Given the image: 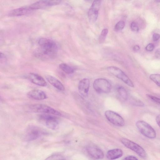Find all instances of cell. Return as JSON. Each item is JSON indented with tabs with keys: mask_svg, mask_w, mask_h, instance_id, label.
Wrapping results in <instances>:
<instances>
[{
	"mask_svg": "<svg viewBox=\"0 0 160 160\" xmlns=\"http://www.w3.org/2000/svg\"><path fill=\"white\" fill-rule=\"evenodd\" d=\"M27 97L30 99L38 100H44L47 98L45 93L40 89H34L29 92L27 94Z\"/></svg>",
	"mask_w": 160,
	"mask_h": 160,
	"instance_id": "obj_14",
	"label": "cell"
},
{
	"mask_svg": "<svg viewBox=\"0 0 160 160\" xmlns=\"http://www.w3.org/2000/svg\"><path fill=\"white\" fill-rule=\"evenodd\" d=\"M93 88L95 91L98 93H107L110 92L111 85L107 80L102 78L95 79L93 84Z\"/></svg>",
	"mask_w": 160,
	"mask_h": 160,
	"instance_id": "obj_6",
	"label": "cell"
},
{
	"mask_svg": "<svg viewBox=\"0 0 160 160\" xmlns=\"http://www.w3.org/2000/svg\"><path fill=\"white\" fill-rule=\"evenodd\" d=\"M123 160H138V159L134 156H129L125 157Z\"/></svg>",
	"mask_w": 160,
	"mask_h": 160,
	"instance_id": "obj_30",
	"label": "cell"
},
{
	"mask_svg": "<svg viewBox=\"0 0 160 160\" xmlns=\"http://www.w3.org/2000/svg\"><path fill=\"white\" fill-rule=\"evenodd\" d=\"M59 67L62 71L67 74H72L74 72V69L72 67L65 63L60 64Z\"/></svg>",
	"mask_w": 160,
	"mask_h": 160,
	"instance_id": "obj_20",
	"label": "cell"
},
{
	"mask_svg": "<svg viewBox=\"0 0 160 160\" xmlns=\"http://www.w3.org/2000/svg\"><path fill=\"white\" fill-rule=\"evenodd\" d=\"M90 85L89 80L88 78H83L78 83V90L81 95L83 97L87 96Z\"/></svg>",
	"mask_w": 160,
	"mask_h": 160,
	"instance_id": "obj_15",
	"label": "cell"
},
{
	"mask_svg": "<svg viewBox=\"0 0 160 160\" xmlns=\"http://www.w3.org/2000/svg\"><path fill=\"white\" fill-rule=\"evenodd\" d=\"M46 78L48 82L58 90L63 91L65 88L61 82L55 77L51 75H48Z\"/></svg>",
	"mask_w": 160,
	"mask_h": 160,
	"instance_id": "obj_17",
	"label": "cell"
},
{
	"mask_svg": "<svg viewBox=\"0 0 160 160\" xmlns=\"http://www.w3.org/2000/svg\"><path fill=\"white\" fill-rule=\"evenodd\" d=\"M30 110L33 112L61 116V113L53 108L47 105L37 104L31 105L29 107Z\"/></svg>",
	"mask_w": 160,
	"mask_h": 160,
	"instance_id": "obj_5",
	"label": "cell"
},
{
	"mask_svg": "<svg viewBox=\"0 0 160 160\" xmlns=\"http://www.w3.org/2000/svg\"><path fill=\"white\" fill-rule=\"evenodd\" d=\"M55 115L42 114L38 116V121L47 127L52 129H56L58 127L59 121L58 117Z\"/></svg>",
	"mask_w": 160,
	"mask_h": 160,
	"instance_id": "obj_2",
	"label": "cell"
},
{
	"mask_svg": "<svg viewBox=\"0 0 160 160\" xmlns=\"http://www.w3.org/2000/svg\"><path fill=\"white\" fill-rule=\"evenodd\" d=\"M86 149L88 155L93 159L98 160L103 158V152L101 149L96 146L88 145L87 146Z\"/></svg>",
	"mask_w": 160,
	"mask_h": 160,
	"instance_id": "obj_11",
	"label": "cell"
},
{
	"mask_svg": "<svg viewBox=\"0 0 160 160\" xmlns=\"http://www.w3.org/2000/svg\"><path fill=\"white\" fill-rule=\"evenodd\" d=\"M62 160H66L62 158Z\"/></svg>",
	"mask_w": 160,
	"mask_h": 160,
	"instance_id": "obj_34",
	"label": "cell"
},
{
	"mask_svg": "<svg viewBox=\"0 0 160 160\" xmlns=\"http://www.w3.org/2000/svg\"><path fill=\"white\" fill-rule=\"evenodd\" d=\"M38 48L35 52L36 57L41 59L48 60L55 57L58 48L54 41L42 38L38 40Z\"/></svg>",
	"mask_w": 160,
	"mask_h": 160,
	"instance_id": "obj_1",
	"label": "cell"
},
{
	"mask_svg": "<svg viewBox=\"0 0 160 160\" xmlns=\"http://www.w3.org/2000/svg\"><path fill=\"white\" fill-rule=\"evenodd\" d=\"M155 1L157 2H160V0H156Z\"/></svg>",
	"mask_w": 160,
	"mask_h": 160,
	"instance_id": "obj_33",
	"label": "cell"
},
{
	"mask_svg": "<svg viewBox=\"0 0 160 160\" xmlns=\"http://www.w3.org/2000/svg\"><path fill=\"white\" fill-rule=\"evenodd\" d=\"M62 158L58 155H54L48 158L46 160H62Z\"/></svg>",
	"mask_w": 160,
	"mask_h": 160,
	"instance_id": "obj_26",
	"label": "cell"
},
{
	"mask_svg": "<svg viewBox=\"0 0 160 160\" xmlns=\"http://www.w3.org/2000/svg\"><path fill=\"white\" fill-rule=\"evenodd\" d=\"M105 115L108 120L113 124L119 127L124 125V120L116 112L111 110H107L105 111Z\"/></svg>",
	"mask_w": 160,
	"mask_h": 160,
	"instance_id": "obj_9",
	"label": "cell"
},
{
	"mask_svg": "<svg viewBox=\"0 0 160 160\" xmlns=\"http://www.w3.org/2000/svg\"><path fill=\"white\" fill-rule=\"evenodd\" d=\"M116 89L118 93L122 98L125 100L128 99V94L124 87L119 86L117 87Z\"/></svg>",
	"mask_w": 160,
	"mask_h": 160,
	"instance_id": "obj_19",
	"label": "cell"
},
{
	"mask_svg": "<svg viewBox=\"0 0 160 160\" xmlns=\"http://www.w3.org/2000/svg\"><path fill=\"white\" fill-rule=\"evenodd\" d=\"M152 38L154 41H157L160 38V35L157 33H154L152 35Z\"/></svg>",
	"mask_w": 160,
	"mask_h": 160,
	"instance_id": "obj_28",
	"label": "cell"
},
{
	"mask_svg": "<svg viewBox=\"0 0 160 160\" xmlns=\"http://www.w3.org/2000/svg\"><path fill=\"white\" fill-rule=\"evenodd\" d=\"M108 70L112 74L122 80L128 86L133 87V83L128 77L119 68L114 66L107 68Z\"/></svg>",
	"mask_w": 160,
	"mask_h": 160,
	"instance_id": "obj_8",
	"label": "cell"
},
{
	"mask_svg": "<svg viewBox=\"0 0 160 160\" xmlns=\"http://www.w3.org/2000/svg\"><path fill=\"white\" fill-rule=\"evenodd\" d=\"M155 57L157 59H160V48H158L156 50Z\"/></svg>",
	"mask_w": 160,
	"mask_h": 160,
	"instance_id": "obj_29",
	"label": "cell"
},
{
	"mask_svg": "<svg viewBox=\"0 0 160 160\" xmlns=\"http://www.w3.org/2000/svg\"><path fill=\"white\" fill-rule=\"evenodd\" d=\"M156 121L157 124L160 127V114L158 115L156 117Z\"/></svg>",
	"mask_w": 160,
	"mask_h": 160,
	"instance_id": "obj_31",
	"label": "cell"
},
{
	"mask_svg": "<svg viewBox=\"0 0 160 160\" xmlns=\"http://www.w3.org/2000/svg\"><path fill=\"white\" fill-rule=\"evenodd\" d=\"M122 150L119 148H116L108 151L107 153V157L110 160H114L121 157L123 155Z\"/></svg>",
	"mask_w": 160,
	"mask_h": 160,
	"instance_id": "obj_18",
	"label": "cell"
},
{
	"mask_svg": "<svg viewBox=\"0 0 160 160\" xmlns=\"http://www.w3.org/2000/svg\"><path fill=\"white\" fill-rule=\"evenodd\" d=\"M108 32V30L107 29L105 28L102 30L99 37V40L100 42H103Z\"/></svg>",
	"mask_w": 160,
	"mask_h": 160,
	"instance_id": "obj_23",
	"label": "cell"
},
{
	"mask_svg": "<svg viewBox=\"0 0 160 160\" xmlns=\"http://www.w3.org/2000/svg\"><path fill=\"white\" fill-rule=\"evenodd\" d=\"M150 79L157 85L160 87V74H152L150 75Z\"/></svg>",
	"mask_w": 160,
	"mask_h": 160,
	"instance_id": "obj_21",
	"label": "cell"
},
{
	"mask_svg": "<svg viewBox=\"0 0 160 160\" xmlns=\"http://www.w3.org/2000/svg\"><path fill=\"white\" fill-rule=\"evenodd\" d=\"M140 49V47L138 45H135L133 47V50L135 52H138Z\"/></svg>",
	"mask_w": 160,
	"mask_h": 160,
	"instance_id": "obj_32",
	"label": "cell"
},
{
	"mask_svg": "<svg viewBox=\"0 0 160 160\" xmlns=\"http://www.w3.org/2000/svg\"><path fill=\"white\" fill-rule=\"evenodd\" d=\"M100 5V1L95 0L91 5L88 12L89 19L91 22H94L97 20Z\"/></svg>",
	"mask_w": 160,
	"mask_h": 160,
	"instance_id": "obj_12",
	"label": "cell"
},
{
	"mask_svg": "<svg viewBox=\"0 0 160 160\" xmlns=\"http://www.w3.org/2000/svg\"><path fill=\"white\" fill-rule=\"evenodd\" d=\"M147 97L153 102L160 105V98L150 94H147Z\"/></svg>",
	"mask_w": 160,
	"mask_h": 160,
	"instance_id": "obj_24",
	"label": "cell"
},
{
	"mask_svg": "<svg viewBox=\"0 0 160 160\" xmlns=\"http://www.w3.org/2000/svg\"><path fill=\"white\" fill-rule=\"evenodd\" d=\"M46 133V131L42 128L35 126H31L26 130L25 138V140L27 141H32Z\"/></svg>",
	"mask_w": 160,
	"mask_h": 160,
	"instance_id": "obj_3",
	"label": "cell"
},
{
	"mask_svg": "<svg viewBox=\"0 0 160 160\" xmlns=\"http://www.w3.org/2000/svg\"><path fill=\"white\" fill-rule=\"evenodd\" d=\"M61 1L60 0H41L35 2L29 6L33 11L58 5L61 3Z\"/></svg>",
	"mask_w": 160,
	"mask_h": 160,
	"instance_id": "obj_10",
	"label": "cell"
},
{
	"mask_svg": "<svg viewBox=\"0 0 160 160\" xmlns=\"http://www.w3.org/2000/svg\"><path fill=\"white\" fill-rule=\"evenodd\" d=\"M28 77L31 82L37 85L45 87L47 85V83L44 78L38 74L30 73L28 74Z\"/></svg>",
	"mask_w": 160,
	"mask_h": 160,
	"instance_id": "obj_16",
	"label": "cell"
},
{
	"mask_svg": "<svg viewBox=\"0 0 160 160\" xmlns=\"http://www.w3.org/2000/svg\"><path fill=\"white\" fill-rule=\"evenodd\" d=\"M125 22L123 21H120L116 24L114 30L116 32L119 31L123 29L125 26Z\"/></svg>",
	"mask_w": 160,
	"mask_h": 160,
	"instance_id": "obj_22",
	"label": "cell"
},
{
	"mask_svg": "<svg viewBox=\"0 0 160 160\" xmlns=\"http://www.w3.org/2000/svg\"><path fill=\"white\" fill-rule=\"evenodd\" d=\"M136 125L140 132L145 137L151 139L156 137V134L155 130L146 122L141 120L138 121Z\"/></svg>",
	"mask_w": 160,
	"mask_h": 160,
	"instance_id": "obj_4",
	"label": "cell"
},
{
	"mask_svg": "<svg viewBox=\"0 0 160 160\" xmlns=\"http://www.w3.org/2000/svg\"><path fill=\"white\" fill-rule=\"evenodd\" d=\"M32 10L29 6L23 7L11 11L8 13V16L11 17L21 16L28 14Z\"/></svg>",
	"mask_w": 160,
	"mask_h": 160,
	"instance_id": "obj_13",
	"label": "cell"
},
{
	"mask_svg": "<svg viewBox=\"0 0 160 160\" xmlns=\"http://www.w3.org/2000/svg\"><path fill=\"white\" fill-rule=\"evenodd\" d=\"M120 141L126 147L135 152L142 158L146 157L147 154L145 150L137 143L124 138H121Z\"/></svg>",
	"mask_w": 160,
	"mask_h": 160,
	"instance_id": "obj_7",
	"label": "cell"
},
{
	"mask_svg": "<svg viewBox=\"0 0 160 160\" xmlns=\"http://www.w3.org/2000/svg\"><path fill=\"white\" fill-rule=\"evenodd\" d=\"M154 48V46L153 44L150 43L148 44L146 47V49L148 51H152Z\"/></svg>",
	"mask_w": 160,
	"mask_h": 160,
	"instance_id": "obj_27",
	"label": "cell"
},
{
	"mask_svg": "<svg viewBox=\"0 0 160 160\" xmlns=\"http://www.w3.org/2000/svg\"><path fill=\"white\" fill-rule=\"evenodd\" d=\"M130 28L131 30L135 32L138 31L139 30V28L137 23L135 22H132L131 24Z\"/></svg>",
	"mask_w": 160,
	"mask_h": 160,
	"instance_id": "obj_25",
	"label": "cell"
}]
</instances>
